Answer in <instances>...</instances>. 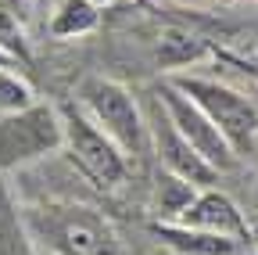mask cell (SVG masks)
I'll list each match as a JSON object with an SVG mask.
<instances>
[{"label":"cell","mask_w":258,"mask_h":255,"mask_svg":"<svg viewBox=\"0 0 258 255\" xmlns=\"http://www.w3.org/2000/svg\"><path fill=\"white\" fill-rule=\"evenodd\" d=\"M194 194H198V187H190L186 180H179L165 169L158 173V212L165 216V223H176V216L194 201Z\"/></svg>","instance_id":"cell-12"},{"label":"cell","mask_w":258,"mask_h":255,"mask_svg":"<svg viewBox=\"0 0 258 255\" xmlns=\"http://www.w3.org/2000/svg\"><path fill=\"white\" fill-rule=\"evenodd\" d=\"M154 237L161 244H169L179 255H237L244 244L230 241V237H215V234H201V230H186L176 223H154Z\"/></svg>","instance_id":"cell-9"},{"label":"cell","mask_w":258,"mask_h":255,"mask_svg":"<svg viewBox=\"0 0 258 255\" xmlns=\"http://www.w3.org/2000/svg\"><path fill=\"white\" fill-rule=\"evenodd\" d=\"M144 119H147L151 147H154V155H158V162H161V169H165V173L186 180L190 187H198V190H205V187H212V183L219 180V173L179 137V130L169 122L165 108H161L154 97H151V108L144 112Z\"/></svg>","instance_id":"cell-7"},{"label":"cell","mask_w":258,"mask_h":255,"mask_svg":"<svg viewBox=\"0 0 258 255\" xmlns=\"http://www.w3.org/2000/svg\"><path fill=\"white\" fill-rule=\"evenodd\" d=\"M29 105H36L32 97V86L25 79H18L15 72L0 69V115H11V112H22Z\"/></svg>","instance_id":"cell-13"},{"label":"cell","mask_w":258,"mask_h":255,"mask_svg":"<svg viewBox=\"0 0 258 255\" xmlns=\"http://www.w3.org/2000/svg\"><path fill=\"white\" fill-rule=\"evenodd\" d=\"M61 115V147L69 151L76 169L101 190H115L129 180V158L86 119V112L69 101L57 108Z\"/></svg>","instance_id":"cell-4"},{"label":"cell","mask_w":258,"mask_h":255,"mask_svg":"<svg viewBox=\"0 0 258 255\" xmlns=\"http://www.w3.org/2000/svg\"><path fill=\"white\" fill-rule=\"evenodd\" d=\"M254 147H258V144H254Z\"/></svg>","instance_id":"cell-17"},{"label":"cell","mask_w":258,"mask_h":255,"mask_svg":"<svg viewBox=\"0 0 258 255\" xmlns=\"http://www.w3.org/2000/svg\"><path fill=\"white\" fill-rule=\"evenodd\" d=\"M97 4H101V0H97Z\"/></svg>","instance_id":"cell-16"},{"label":"cell","mask_w":258,"mask_h":255,"mask_svg":"<svg viewBox=\"0 0 258 255\" xmlns=\"http://www.w3.org/2000/svg\"><path fill=\"white\" fill-rule=\"evenodd\" d=\"M154 101L165 108V115H169V122L179 130V137L198 151L205 162L215 169V173H230V169H237V162L240 158L233 155V147L222 140V133L215 130V126L205 119V112L194 105L190 97H183V93L165 79L158 90H154Z\"/></svg>","instance_id":"cell-6"},{"label":"cell","mask_w":258,"mask_h":255,"mask_svg":"<svg viewBox=\"0 0 258 255\" xmlns=\"http://www.w3.org/2000/svg\"><path fill=\"white\" fill-rule=\"evenodd\" d=\"M176 227H186V230H201V234H215V237H230L237 244H247L251 241V227L244 212L237 209L233 198H226L222 190H198L194 201L176 216Z\"/></svg>","instance_id":"cell-8"},{"label":"cell","mask_w":258,"mask_h":255,"mask_svg":"<svg viewBox=\"0 0 258 255\" xmlns=\"http://www.w3.org/2000/svg\"><path fill=\"white\" fill-rule=\"evenodd\" d=\"M36 234L54 255H125L111 219L86 205L36 209Z\"/></svg>","instance_id":"cell-3"},{"label":"cell","mask_w":258,"mask_h":255,"mask_svg":"<svg viewBox=\"0 0 258 255\" xmlns=\"http://www.w3.org/2000/svg\"><path fill=\"white\" fill-rule=\"evenodd\" d=\"M154 54H158V65L161 69H183L190 65V61H201L208 54V43L198 40L194 33H186V29H161L158 40H154Z\"/></svg>","instance_id":"cell-10"},{"label":"cell","mask_w":258,"mask_h":255,"mask_svg":"<svg viewBox=\"0 0 258 255\" xmlns=\"http://www.w3.org/2000/svg\"><path fill=\"white\" fill-rule=\"evenodd\" d=\"M0 50L8 58H22L29 61V47H25V33L18 25V15L11 4H0Z\"/></svg>","instance_id":"cell-14"},{"label":"cell","mask_w":258,"mask_h":255,"mask_svg":"<svg viewBox=\"0 0 258 255\" xmlns=\"http://www.w3.org/2000/svg\"><path fill=\"white\" fill-rule=\"evenodd\" d=\"M169 83L205 112V119L222 133V140L233 147L237 158L254 151V144H258V108H254L251 97H244L240 90L226 86L219 79H205V76H183L179 72Z\"/></svg>","instance_id":"cell-2"},{"label":"cell","mask_w":258,"mask_h":255,"mask_svg":"<svg viewBox=\"0 0 258 255\" xmlns=\"http://www.w3.org/2000/svg\"><path fill=\"white\" fill-rule=\"evenodd\" d=\"M101 25V4L97 0H57V11L50 18V33L57 40L86 36Z\"/></svg>","instance_id":"cell-11"},{"label":"cell","mask_w":258,"mask_h":255,"mask_svg":"<svg viewBox=\"0 0 258 255\" xmlns=\"http://www.w3.org/2000/svg\"><path fill=\"white\" fill-rule=\"evenodd\" d=\"M61 147V115L54 105H29L0 115V173Z\"/></svg>","instance_id":"cell-5"},{"label":"cell","mask_w":258,"mask_h":255,"mask_svg":"<svg viewBox=\"0 0 258 255\" xmlns=\"http://www.w3.org/2000/svg\"><path fill=\"white\" fill-rule=\"evenodd\" d=\"M76 101L86 112V119L101 130L125 158H140L151 151L147 137V119L137 97L129 93L122 83L108 76H86L76 90Z\"/></svg>","instance_id":"cell-1"},{"label":"cell","mask_w":258,"mask_h":255,"mask_svg":"<svg viewBox=\"0 0 258 255\" xmlns=\"http://www.w3.org/2000/svg\"><path fill=\"white\" fill-rule=\"evenodd\" d=\"M36 4H43V0H36Z\"/></svg>","instance_id":"cell-15"}]
</instances>
